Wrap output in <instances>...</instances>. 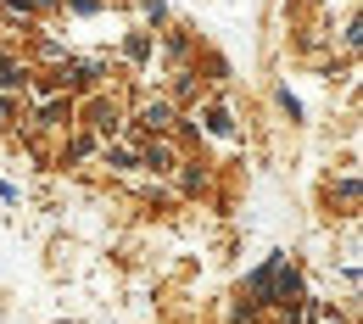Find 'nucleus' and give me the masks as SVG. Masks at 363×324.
I'll return each mask as SVG.
<instances>
[{"mask_svg":"<svg viewBox=\"0 0 363 324\" xmlns=\"http://www.w3.org/2000/svg\"><path fill=\"white\" fill-rule=\"evenodd\" d=\"M145 50H151V40H145V34H135V40H129V56H135V62H145Z\"/></svg>","mask_w":363,"mask_h":324,"instance_id":"9","label":"nucleus"},{"mask_svg":"<svg viewBox=\"0 0 363 324\" xmlns=\"http://www.w3.org/2000/svg\"><path fill=\"white\" fill-rule=\"evenodd\" d=\"M140 123H145L151 135H168V129H174V101H145V106H140Z\"/></svg>","mask_w":363,"mask_h":324,"instance_id":"2","label":"nucleus"},{"mask_svg":"<svg viewBox=\"0 0 363 324\" xmlns=\"http://www.w3.org/2000/svg\"><path fill=\"white\" fill-rule=\"evenodd\" d=\"M106 162H112V168H135V151H129V145H106Z\"/></svg>","mask_w":363,"mask_h":324,"instance_id":"6","label":"nucleus"},{"mask_svg":"<svg viewBox=\"0 0 363 324\" xmlns=\"http://www.w3.org/2000/svg\"><path fill=\"white\" fill-rule=\"evenodd\" d=\"M0 6H11V11H50L56 0H0Z\"/></svg>","mask_w":363,"mask_h":324,"instance_id":"7","label":"nucleus"},{"mask_svg":"<svg viewBox=\"0 0 363 324\" xmlns=\"http://www.w3.org/2000/svg\"><path fill=\"white\" fill-rule=\"evenodd\" d=\"M90 123L101 129V135H118V123H123V118H118V106H112V101H95V106H90Z\"/></svg>","mask_w":363,"mask_h":324,"instance_id":"3","label":"nucleus"},{"mask_svg":"<svg viewBox=\"0 0 363 324\" xmlns=\"http://www.w3.org/2000/svg\"><path fill=\"white\" fill-rule=\"evenodd\" d=\"M201 118H207V129H213L218 140H235V118H229V106H207Z\"/></svg>","mask_w":363,"mask_h":324,"instance_id":"4","label":"nucleus"},{"mask_svg":"<svg viewBox=\"0 0 363 324\" xmlns=\"http://www.w3.org/2000/svg\"><path fill=\"white\" fill-rule=\"evenodd\" d=\"M341 201H347V213H352V201H358V179H352V174L341 179Z\"/></svg>","mask_w":363,"mask_h":324,"instance_id":"8","label":"nucleus"},{"mask_svg":"<svg viewBox=\"0 0 363 324\" xmlns=\"http://www.w3.org/2000/svg\"><path fill=\"white\" fill-rule=\"evenodd\" d=\"M11 112H17V101H11V95H0V123H11Z\"/></svg>","mask_w":363,"mask_h":324,"instance_id":"10","label":"nucleus"},{"mask_svg":"<svg viewBox=\"0 0 363 324\" xmlns=\"http://www.w3.org/2000/svg\"><path fill=\"white\" fill-rule=\"evenodd\" d=\"M174 162H179V157H174V145H168V140H151L145 151H135V168H157V174H168Z\"/></svg>","mask_w":363,"mask_h":324,"instance_id":"1","label":"nucleus"},{"mask_svg":"<svg viewBox=\"0 0 363 324\" xmlns=\"http://www.w3.org/2000/svg\"><path fill=\"white\" fill-rule=\"evenodd\" d=\"M28 84V73H23V62H11V56H0V95L6 90H23Z\"/></svg>","mask_w":363,"mask_h":324,"instance_id":"5","label":"nucleus"}]
</instances>
